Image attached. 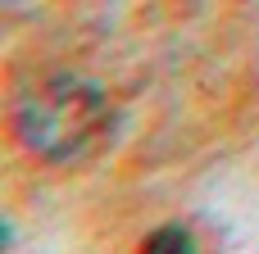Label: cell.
I'll return each mask as SVG.
<instances>
[{"label": "cell", "instance_id": "cell-2", "mask_svg": "<svg viewBox=\"0 0 259 254\" xmlns=\"http://www.w3.org/2000/svg\"><path fill=\"white\" fill-rule=\"evenodd\" d=\"M146 250H191V236L187 232H159L146 241Z\"/></svg>", "mask_w": 259, "mask_h": 254}, {"label": "cell", "instance_id": "cell-1", "mask_svg": "<svg viewBox=\"0 0 259 254\" xmlns=\"http://www.w3.org/2000/svg\"><path fill=\"white\" fill-rule=\"evenodd\" d=\"M18 141L41 155V159H82L109 127V105L96 86L87 82H73V77H59V82H46L41 91H32L23 105H18Z\"/></svg>", "mask_w": 259, "mask_h": 254}]
</instances>
